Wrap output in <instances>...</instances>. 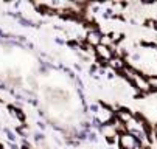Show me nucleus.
I'll return each mask as SVG.
<instances>
[{
  "instance_id": "1",
  "label": "nucleus",
  "mask_w": 157,
  "mask_h": 149,
  "mask_svg": "<svg viewBox=\"0 0 157 149\" xmlns=\"http://www.w3.org/2000/svg\"><path fill=\"white\" fill-rule=\"evenodd\" d=\"M118 145H120L121 149H143L142 145H140V141L135 138L134 135L129 134V132L120 135V138H118Z\"/></svg>"
},
{
  "instance_id": "2",
  "label": "nucleus",
  "mask_w": 157,
  "mask_h": 149,
  "mask_svg": "<svg viewBox=\"0 0 157 149\" xmlns=\"http://www.w3.org/2000/svg\"><path fill=\"white\" fill-rule=\"evenodd\" d=\"M101 39H103L101 31H100V30H95V28H92V30L87 33V36H86V41H87V43H89L90 47H98V45H101Z\"/></svg>"
},
{
  "instance_id": "3",
  "label": "nucleus",
  "mask_w": 157,
  "mask_h": 149,
  "mask_svg": "<svg viewBox=\"0 0 157 149\" xmlns=\"http://www.w3.org/2000/svg\"><path fill=\"white\" fill-rule=\"evenodd\" d=\"M95 53H96V56H98V59L104 61V62H109L113 58V53H112L111 47H106V45H98L95 50Z\"/></svg>"
},
{
  "instance_id": "4",
  "label": "nucleus",
  "mask_w": 157,
  "mask_h": 149,
  "mask_svg": "<svg viewBox=\"0 0 157 149\" xmlns=\"http://www.w3.org/2000/svg\"><path fill=\"white\" fill-rule=\"evenodd\" d=\"M96 118H98L101 123H104V124L111 123V121L113 120V112L109 107H103L101 110H98V117H96Z\"/></svg>"
},
{
  "instance_id": "5",
  "label": "nucleus",
  "mask_w": 157,
  "mask_h": 149,
  "mask_svg": "<svg viewBox=\"0 0 157 149\" xmlns=\"http://www.w3.org/2000/svg\"><path fill=\"white\" fill-rule=\"evenodd\" d=\"M132 84L137 87L138 90H142V92H149V90H153V89H151V86H149V82H148V79L142 78V75H138L137 78L134 79Z\"/></svg>"
},
{
  "instance_id": "6",
  "label": "nucleus",
  "mask_w": 157,
  "mask_h": 149,
  "mask_svg": "<svg viewBox=\"0 0 157 149\" xmlns=\"http://www.w3.org/2000/svg\"><path fill=\"white\" fill-rule=\"evenodd\" d=\"M109 64H111V67L113 70H118V71H123L124 67H126V62L123 61V58L120 56H113L111 61H109Z\"/></svg>"
},
{
  "instance_id": "7",
  "label": "nucleus",
  "mask_w": 157,
  "mask_h": 149,
  "mask_svg": "<svg viewBox=\"0 0 157 149\" xmlns=\"http://www.w3.org/2000/svg\"><path fill=\"white\" fill-rule=\"evenodd\" d=\"M112 126H113V129H115V132L117 134H126L128 132V129H126V124L123 123V121H120L118 118H113L112 120Z\"/></svg>"
},
{
  "instance_id": "8",
  "label": "nucleus",
  "mask_w": 157,
  "mask_h": 149,
  "mask_svg": "<svg viewBox=\"0 0 157 149\" xmlns=\"http://www.w3.org/2000/svg\"><path fill=\"white\" fill-rule=\"evenodd\" d=\"M117 118L120 120V121H123L124 124L128 123L129 120H132L134 117H132V113L129 112V110H126V109H121V110H118L117 112Z\"/></svg>"
},
{
  "instance_id": "9",
  "label": "nucleus",
  "mask_w": 157,
  "mask_h": 149,
  "mask_svg": "<svg viewBox=\"0 0 157 149\" xmlns=\"http://www.w3.org/2000/svg\"><path fill=\"white\" fill-rule=\"evenodd\" d=\"M123 73H124V76H126V78L131 81V82H134V79L137 78V76L140 75L137 70H134L132 67H124V70H123Z\"/></svg>"
},
{
  "instance_id": "10",
  "label": "nucleus",
  "mask_w": 157,
  "mask_h": 149,
  "mask_svg": "<svg viewBox=\"0 0 157 149\" xmlns=\"http://www.w3.org/2000/svg\"><path fill=\"white\" fill-rule=\"evenodd\" d=\"M5 134L8 135V140H9V141H14L16 138H17V137H16V135H14V134H13V132L9 130V129H5Z\"/></svg>"
},
{
  "instance_id": "11",
  "label": "nucleus",
  "mask_w": 157,
  "mask_h": 149,
  "mask_svg": "<svg viewBox=\"0 0 157 149\" xmlns=\"http://www.w3.org/2000/svg\"><path fill=\"white\" fill-rule=\"evenodd\" d=\"M87 137H89V140H90V141H98V137H96L95 132H90Z\"/></svg>"
},
{
  "instance_id": "12",
  "label": "nucleus",
  "mask_w": 157,
  "mask_h": 149,
  "mask_svg": "<svg viewBox=\"0 0 157 149\" xmlns=\"http://www.w3.org/2000/svg\"><path fill=\"white\" fill-rule=\"evenodd\" d=\"M76 138H79V140H84V138H87V135H86V132H79Z\"/></svg>"
},
{
  "instance_id": "13",
  "label": "nucleus",
  "mask_w": 157,
  "mask_h": 149,
  "mask_svg": "<svg viewBox=\"0 0 157 149\" xmlns=\"http://www.w3.org/2000/svg\"><path fill=\"white\" fill-rule=\"evenodd\" d=\"M90 110H92V112H95V113H98V106H96V104H92V106H90Z\"/></svg>"
},
{
  "instance_id": "14",
  "label": "nucleus",
  "mask_w": 157,
  "mask_h": 149,
  "mask_svg": "<svg viewBox=\"0 0 157 149\" xmlns=\"http://www.w3.org/2000/svg\"><path fill=\"white\" fill-rule=\"evenodd\" d=\"M34 137H36V141H41L42 138H44V135H42V134H36Z\"/></svg>"
},
{
  "instance_id": "15",
  "label": "nucleus",
  "mask_w": 157,
  "mask_h": 149,
  "mask_svg": "<svg viewBox=\"0 0 157 149\" xmlns=\"http://www.w3.org/2000/svg\"><path fill=\"white\" fill-rule=\"evenodd\" d=\"M37 126H39L41 129H44V128H45V123H44V121H39V123H37Z\"/></svg>"
},
{
  "instance_id": "16",
  "label": "nucleus",
  "mask_w": 157,
  "mask_h": 149,
  "mask_svg": "<svg viewBox=\"0 0 157 149\" xmlns=\"http://www.w3.org/2000/svg\"><path fill=\"white\" fill-rule=\"evenodd\" d=\"M132 59H134V61H138V59H140V54H134Z\"/></svg>"
},
{
  "instance_id": "17",
  "label": "nucleus",
  "mask_w": 157,
  "mask_h": 149,
  "mask_svg": "<svg viewBox=\"0 0 157 149\" xmlns=\"http://www.w3.org/2000/svg\"><path fill=\"white\" fill-rule=\"evenodd\" d=\"M95 70H96V67H95V65H92V67H90V73H93Z\"/></svg>"
},
{
  "instance_id": "18",
  "label": "nucleus",
  "mask_w": 157,
  "mask_h": 149,
  "mask_svg": "<svg viewBox=\"0 0 157 149\" xmlns=\"http://www.w3.org/2000/svg\"><path fill=\"white\" fill-rule=\"evenodd\" d=\"M154 135L157 137V124H156V128H154Z\"/></svg>"
},
{
  "instance_id": "19",
  "label": "nucleus",
  "mask_w": 157,
  "mask_h": 149,
  "mask_svg": "<svg viewBox=\"0 0 157 149\" xmlns=\"http://www.w3.org/2000/svg\"><path fill=\"white\" fill-rule=\"evenodd\" d=\"M24 149H31V148H28V146H25V148H24Z\"/></svg>"
},
{
  "instance_id": "20",
  "label": "nucleus",
  "mask_w": 157,
  "mask_h": 149,
  "mask_svg": "<svg viewBox=\"0 0 157 149\" xmlns=\"http://www.w3.org/2000/svg\"><path fill=\"white\" fill-rule=\"evenodd\" d=\"M111 149H113V148H111Z\"/></svg>"
}]
</instances>
